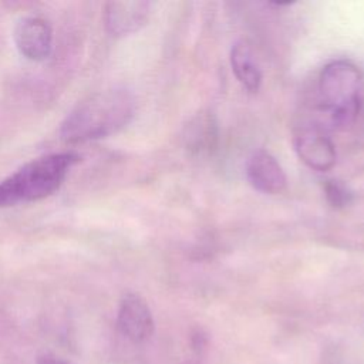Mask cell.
Listing matches in <instances>:
<instances>
[{
  "label": "cell",
  "instance_id": "cell-1",
  "mask_svg": "<svg viewBox=\"0 0 364 364\" xmlns=\"http://www.w3.org/2000/svg\"><path fill=\"white\" fill-rule=\"evenodd\" d=\"M135 114L134 95L124 88L97 91L65 117L60 127L61 139L81 144L109 136L122 129Z\"/></svg>",
  "mask_w": 364,
  "mask_h": 364
},
{
  "label": "cell",
  "instance_id": "cell-2",
  "mask_svg": "<svg viewBox=\"0 0 364 364\" xmlns=\"http://www.w3.org/2000/svg\"><path fill=\"white\" fill-rule=\"evenodd\" d=\"M80 161L75 152H58L37 158L0 182V208L27 203L53 195Z\"/></svg>",
  "mask_w": 364,
  "mask_h": 364
},
{
  "label": "cell",
  "instance_id": "cell-3",
  "mask_svg": "<svg viewBox=\"0 0 364 364\" xmlns=\"http://www.w3.org/2000/svg\"><path fill=\"white\" fill-rule=\"evenodd\" d=\"M363 73L351 61H331L320 74L321 111L328 115L334 127H347L355 121L363 102Z\"/></svg>",
  "mask_w": 364,
  "mask_h": 364
},
{
  "label": "cell",
  "instance_id": "cell-4",
  "mask_svg": "<svg viewBox=\"0 0 364 364\" xmlns=\"http://www.w3.org/2000/svg\"><path fill=\"white\" fill-rule=\"evenodd\" d=\"M13 40L18 53L30 61H44L53 50V28L38 16H27L17 21Z\"/></svg>",
  "mask_w": 364,
  "mask_h": 364
},
{
  "label": "cell",
  "instance_id": "cell-5",
  "mask_svg": "<svg viewBox=\"0 0 364 364\" xmlns=\"http://www.w3.org/2000/svg\"><path fill=\"white\" fill-rule=\"evenodd\" d=\"M297 156L311 169L326 172L331 169L337 159V152L330 136L318 127L300 129L294 136Z\"/></svg>",
  "mask_w": 364,
  "mask_h": 364
},
{
  "label": "cell",
  "instance_id": "cell-6",
  "mask_svg": "<svg viewBox=\"0 0 364 364\" xmlns=\"http://www.w3.org/2000/svg\"><path fill=\"white\" fill-rule=\"evenodd\" d=\"M151 13V3L145 0L109 1L104 9L107 31L114 37H125L145 26Z\"/></svg>",
  "mask_w": 364,
  "mask_h": 364
},
{
  "label": "cell",
  "instance_id": "cell-7",
  "mask_svg": "<svg viewBox=\"0 0 364 364\" xmlns=\"http://www.w3.org/2000/svg\"><path fill=\"white\" fill-rule=\"evenodd\" d=\"M246 178L253 189L267 195L282 193L287 185L282 165L264 149L255 151L247 159Z\"/></svg>",
  "mask_w": 364,
  "mask_h": 364
},
{
  "label": "cell",
  "instance_id": "cell-8",
  "mask_svg": "<svg viewBox=\"0 0 364 364\" xmlns=\"http://www.w3.org/2000/svg\"><path fill=\"white\" fill-rule=\"evenodd\" d=\"M118 327L127 338L135 343L149 338L154 331V318L141 296L129 293L122 297L118 310Z\"/></svg>",
  "mask_w": 364,
  "mask_h": 364
},
{
  "label": "cell",
  "instance_id": "cell-9",
  "mask_svg": "<svg viewBox=\"0 0 364 364\" xmlns=\"http://www.w3.org/2000/svg\"><path fill=\"white\" fill-rule=\"evenodd\" d=\"M230 67L237 81L249 91L255 92L262 85V71L250 46L237 41L230 50Z\"/></svg>",
  "mask_w": 364,
  "mask_h": 364
},
{
  "label": "cell",
  "instance_id": "cell-10",
  "mask_svg": "<svg viewBox=\"0 0 364 364\" xmlns=\"http://www.w3.org/2000/svg\"><path fill=\"white\" fill-rule=\"evenodd\" d=\"M216 141V125L210 115H198L188 128L186 145L189 149L208 151L215 145Z\"/></svg>",
  "mask_w": 364,
  "mask_h": 364
},
{
  "label": "cell",
  "instance_id": "cell-11",
  "mask_svg": "<svg viewBox=\"0 0 364 364\" xmlns=\"http://www.w3.org/2000/svg\"><path fill=\"white\" fill-rule=\"evenodd\" d=\"M324 193H326L327 202L336 209L348 206L353 199L351 191L343 182L336 181V179H330L326 182Z\"/></svg>",
  "mask_w": 364,
  "mask_h": 364
},
{
  "label": "cell",
  "instance_id": "cell-12",
  "mask_svg": "<svg viewBox=\"0 0 364 364\" xmlns=\"http://www.w3.org/2000/svg\"><path fill=\"white\" fill-rule=\"evenodd\" d=\"M38 364H63L61 361L55 360L54 357L51 355H40L38 357Z\"/></svg>",
  "mask_w": 364,
  "mask_h": 364
}]
</instances>
